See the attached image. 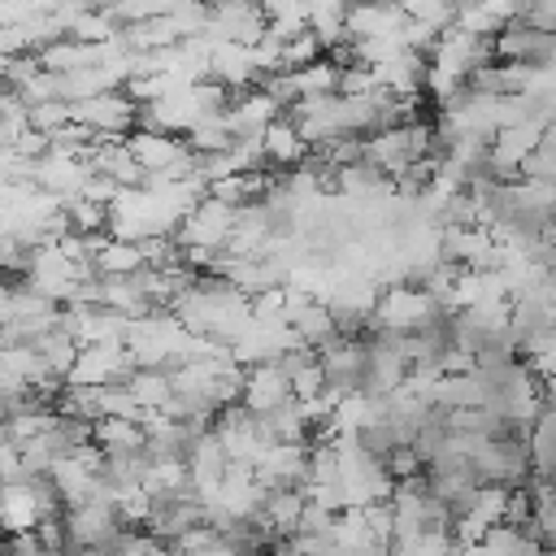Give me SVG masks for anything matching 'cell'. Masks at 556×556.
<instances>
[{
	"label": "cell",
	"instance_id": "cell-26",
	"mask_svg": "<svg viewBox=\"0 0 556 556\" xmlns=\"http://www.w3.org/2000/svg\"><path fill=\"white\" fill-rule=\"evenodd\" d=\"M113 513L122 526H148L152 517V495L143 486H117L113 491Z\"/></svg>",
	"mask_w": 556,
	"mask_h": 556
},
{
	"label": "cell",
	"instance_id": "cell-17",
	"mask_svg": "<svg viewBox=\"0 0 556 556\" xmlns=\"http://www.w3.org/2000/svg\"><path fill=\"white\" fill-rule=\"evenodd\" d=\"M143 421L139 417H96L91 421V443L104 452V456H130V452H143Z\"/></svg>",
	"mask_w": 556,
	"mask_h": 556
},
{
	"label": "cell",
	"instance_id": "cell-19",
	"mask_svg": "<svg viewBox=\"0 0 556 556\" xmlns=\"http://www.w3.org/2000/svg\"><path fill=\"white\" fill-rule=\"evenodd\" d=\"M339 61L330 52H321L317 61L300 65V70H287L291 74V87H295V100H308V96H334L339 91Z\"/></svg>",
	"mask_w": 556,
	"mask_h": 556
},
{
	"label": "cell",
	"instance_id": "cell-10",
	"mask_svg": "<svg viewBox=\"0 0 556 556\" xmlns=\"http://www.w3.org/2000/svg\"><path fill=\"white\" fill-rule=\"evenodd\" d=\"M256 482L265 491H278V486H304L308 482V443H269L256 465H252Z\"/></svg>",
	"mask_w": 556,
	"mask_h": 556
},
{
	"label": "cell",
	"instance_id": "cell-3",
	"mask_svg": "<svg viewBox=\"0 0 556 556\" xmlns=\"http://www.w3.org/2000/svg\"><path fill=\"white\" fill-rule=\"evenodd\" d=\"M230 222H235V208L222 204V200H213V195H204V200H195V204L178 217V226H174V243H178V248L222 252L226 239H230Z\"/></svg>",
	"mask_w": 556,
	"mask_h": 556
},
{
	"label": "cell",
	"instance_id": "cell-20",
	"mask_svg": "<svg viewBox=\"0 0 556 556\" xmlns=\"http://www.w3.org/2000/svg\"><path fill=\"white\" fill-rule=\"evenodd\" d=\"M126 391L135 395L139 413H165L169 400H174V382H169V369H135L126 378Z\"/></svg>",
	"mask_w": 556,
	"mask_h": 556
},
{
	"label": "cell",
	"instance_id": "cell-15",
	"mask_svg": "<svg viewBox=\"0 0 556 556\" xmlns=\"http://www.w3.org/2000/svg\"><path fill=\"white\" fill-rule=\"evenodd\" d=\"M287 326H291V330H295V339H300L304 348H313V352L339 334L334 313H330L321 300L300 295V291H291V304H287Z\"/></svg>",
	"mask_w": 556,
	"mask_h": 556
},
{
	"label": "cell",
	"instance_id": "cell-4",
	"mask_svg": "<svg viewBox=\"0 0 556 556\" xmlns=\"http://www.w3.org/2000/svg\"><path fill=\"white\" fill-rule=\"evenodd\" d=\"M135 374V356L126 343H83L65 382L70 387H104V382H126Z\"/></svg>",
	"mask_w": 556,
	"mask_h": 556
},
{
	"label": "cell",
	"instance_id": "cell-11",
	"mask_svg": "<svg viewBox=\"0 0 556 556\" xmlns=\"http://www.w3.org/2000/svg\"><path fill=\"white\" fill-rule=\"evenodd\" d=\"M208 78H217L226 91L256 87V78H261L256 48H252V43H239V39H217V43H208Z\"/></svg>",
	"mask_w": 556,
	"mask_h": 556
},
{
	"label": "cell",
	"instance_id": "cell-16",
	"mask_svg": "<svg viewBox=\"0 0 556 556\" xmlns=\"http://www.w3.org/2000/svg\"><path fill=\"white\" fill-rule=\"evenodd\" d=\"M261 152H265V165H269V169H291V165H300V161L308 156V143L300 139L295 122L282 113L278 122H269V126L261 130Z\"/></svg>",
	"mask_w": 556,
	"mask_h": 556
},
{
	"label": "cell",
	"instance_id": "cell-2",
	"mask_svg": "<svg viewBox=\"0 0 556 556\" xmlns=\"http://www.w3.org/2000/svg\"><path fill=\"white\" fill-rule=\"evenodd\" d=\"M70 117L78 126H87L91 135H117V139H126L135 130V122H139V104L126 96V87H113V91L74 100L70 104Z\"/></svg>",
	"mask_w": 556,
	"mask_h": 556
},
{
	"label": "cell",
	"instance_id": "cell-22",
	"mask_svg": "<svg viewBox=\"0 0 556 556\" xmlns=\"http://www.w3.org/2000/svg\"><path fill=\"white\" fill-rule=\"evenodd\" d=\"M169 552H174V556H239L235 543H230L222 530H213L208 521L182 530V534L169 543Z\"/></svg>",
	"mask_w": 556,
	"mask_h": 556
},
{
	"label": "cell",
	"instance_id": "cell-9",
	"mask_svg": "<svg viewBox=\"0 0 556 556\" xmlns=\"http://www.w3.org/2000/svg\"><path fill=\"white\" fill-rule=\"evenodd\" d=\"M87 174H91V165H87L83 148H78V152H70V148H48V152L35 161V187H43V191L56 195V200H74V195L83 191Z\"/></svg>",
	"mask_w": 556,
	"mask_h": 556
},
{
	"label": "cell",
	"instance_id": "cell-35",
	"mask_svg": "<svg viewBox=\"0 0 556 556\" xmlns=\"http://www.w3.org/2000/svg\"><path fill=\"white\" fill-rule=\"evenodd\" d=\"M169 556H174V552H169Z\"/></svg>",
	"mask_w": 556,
	"mask_h": 556
},
{
	"label": "cell",
	"instance_id": "cell-12",
	"mask_svg": "<svg viewBox=\"0 0 556 556\" xmlns=\"http://www.w3.org/2000/svg\"><path fill=\"white\" fill-rule=\"evenodd\" d=\"M83 156H87L91 174H104V178H113L117 187H143V169H139V161L130 156L126 139H117V135H96V139L83 148Z\"/></svg>",
	"mask_w": 556,
	"mask_h": 556
},
{
	"label": "cell",
	"instance_id": "cell-25",
	"mask_svg": "<svg viewBox=\"0 0 556 556\" xmlns=\"http://www.w3.org/2000/svg\"><path fill=\"white\" fill-rule=\"evenodd\" d=\"M65 222L74 235H109V208L104 204H91L83 195L65 200Z\"/></svg>",
	"mask_w": 556,
	"mask_h": 556
},
{
	"label": "cell",
	"instance_id": "cell-29",
	"mask_svg": "<svg viewBox=\"0 0 556 556\" xmlns=\"http://www.w3.org/2000/svg\"><path fill=\"white\" fill-rule=\"evenodd\" d=\"M287 378H291V395H295V400H317V395L326 391V374H321V365H317V352H313L300 369H291Z\"/></svg>",
	"mask_w": 556,
	"mask_h": 556
},
{
	"label": "cell",
	"instance_id": "cell-28",
	"mask_svg": "<svg viewBox=\"0 0 556 556\" xmlns=\"http://www.w3.org/2000/svg\"><path fill=\"white\" fill-rule=\"evenodd\" d=\"M395 4L404 9L408 22H426L434 30L452 26V17H456V0H395Z\"/></svg>",
	"mask_w": 556,
	"mask_h": 556
},
{
	"label": "cell",
	"instance_id": "cell-1",
	"mask_svg": "<svg viewBox=\"0 0 556 556\" xmlns=\"http://www.w3.org/2000/svg\"><path fill=\"white\" fill-rule=\"evenodd\" d=\"M439 313H447V308L421 282H387V287H378L365 334H413V330L430 326Z\"/></svg>",
	"mask_w": 556,
	"mask_h": 556
},
{
	"label": "cell",
	"instance_id": "cell-30",
	"mask_svg": "<svg viewBox=\"0 0 556 556\" xmlns=\"http://www.w3.org/2000/svg\"><path fill=\"white\" fill-rule=\"evenodd\" d=\"M26 113H30V126L43 130V135H52L65 122H74L70 117V100H39V104H26Z\"/></svg>",
	"mask_w": 556,
	"mask_h": 556
},
{
	"label": "cell",
	"instance_id": "cell-31",
	"mask_svg": "<svg viewBox=\"0 0 556 556\" xmlns=\"http://www.w3.org/2000/svg\"><path fill=\"white\" fill-rule=\"evenodd\" d=\"M521 22H530V26L556 35V0H530V4L521 9Z\"/></svg>",
	"mask_w": 556,
	"mask_h": 556
},
{
	"label": "cell",
	"instance_id": "cell-33",
	"mask_svg": "<svg viewBox=\"0 0 556 556\" xmlns=\"http://www.w3.org/2000/svg\"><path fill=\"white\" fill-rule=\"evenodd\" d=\"M456 556H504V552L491 547L486 539H478V543H469V547H456Z\"/></svg>",
	"mask_w": 556,
	"mask_h": 556
},
{
	"label": "cell",
	"instance_id": "cell-34",
	"mask_svg": "<svg viewBox=\"0 0 556 556\" xmlns=\"http://www.w3.org/2000/svg\"><path fill=\"white\" fill-rule=\"evenodd\" d=\"M0 556H9V547H4V543H0Z\"/></svg>",
	"mask_w": 556,
	"mask_h": 556
},
{
	"label": "cell",
	"instance_id": "cell-27",
	"mask_svg": "<svg viewBox=\"0 0 556 556\" xmlns=\"http://www.w3.org/2000/svg\"><path fill=\"white\" fill-rule=\"evenodd\" d=\"M321 52H326L321 39H317L313 30H300V35H291V39H282V48H278V70H300V65L317 61Z\"/></svg>",
	"mask_w": 556,
	"mask_h": 556
},
{
	"label": "cell",
	"instance_id": "cell-6",
	"mask_svg": "<svg viewBox=\"0 0 556 556\" xmlns=\"http://www.w3.org/2000/svg\"><path fill=\"white\" fill-rule=\"evenodd\" d=\"M495 61H521V65H556V35L539 30L530 22H504L500 35H491Z\"/></svg>",
	"mask_w": 556,
	"mask_h": 556
},
{
	"label": "cell",
	"instance_id": "cell-18",
	"mask_svg": "<svg viewBox=\"0 0 556 556\" xmlns=\"http://www.w3.org/2000/svg\"><path fill=\"white\" fill-rule=\"evenodd\" d=\"M91 265L100 278H130L143 269V248L135 239H117V235H104L91 252Z\"/></svg>",
	"mask_w": 556,
	"mask_h": 556
},
{
	"label": "cell",
	"instance_id": "cell-8",
	"mask_svg": "<svg viewBox=\"0 0 556 556\" xmlns=\"http://www.w3.org/2000/svg\"><path fill=\"white\" fill-rule=\"evenodd\" d=\"M222 117H226L235 139H261V130L282 117V104L261 87H243V91H230Z\"/></svg>",
	"mask_w": 556,
	"mask_h": 556
},
{
	"label": "cell",
	"instance_id": "cell-21",
	"mask_svg": "<svg viewBox=\"0 0 556 556\" xmlns=\"http://www.w3.org/2000/svg\"><path fill=\"white\" fill-rule=\"evenodd\" d=\"M30 343H35V352L43 356L48 374H56V378L65 382V374H70V365H74V356H78V339L56 321V326H48L43 334H35Z\"/></svg>",
	"mask_w": 556,
	"mask_h": 556
},
{
	"label": "cell",
	"instance_id": "cell-24",
	"mask_svg": "<svg viewBox=\"0 0 556 556\" xmlns=\"http://www.w3.org/2000/svg\"><path fill=\"white\" fill-rule=\"evenodd\" d=\"M387 552L391 556H456V543L447 530H417V534L391 539Z\"/></svg>",
	"mask_w": 556,
	"mask_h": 556
},
{
	"label": "cell",
	"instance_id": "cell-23",
	"mask_svg": "<svg viewBox=\"0 0 556 556\" xmlns=\"http://www.w3.org/2000/svg\"><path fill=\"white\" fill-rule=\"evenodd\" d=\"M261 13H265V30L278 39L308 30V4L304 0H261Z\"/></svg>",
	"mask_w": 556,
	"mask_h": 556
},
{
	"label": "cell",
	"instance_id": "cell-14",
	"mask_svg": "<svg viewBox=\"0 0 556 556\" xmlns=\"http://www.w3.org/2000/svg\"><path fill=\"white\" fill-rule=\"evenodd\" d=\"M282 400H291V378H287L274 361H265V365H248V369H243L239 404H243L248 413H269V408H278Z\"/></svg>",
	"mask_w": 556,
	"mask_h": 556
},
{
	"label": "cell",
	"instance_id": "cell-5",
	"mask_svg": "<svg viewBox=\"0 0 556 556\" xmlns=\"http://www.w3.org/2000/svg\"><path fill=\"white\" fill-rule=\"evenodd\" d=\"M365 334H334L330 343L317 348V365L326 374V391L334 395H348V391H361L365 382Z\"/></svg>",
	"mask_w": 556,
	"mask_h": 556
},
{
	"label": "cell",
	"instance_id": "cell-32",
	"mask_svg": "<svg viewBox=\"0 0 556 556\" xmlns=\"http://www.w3.org/2000/svg\"><path fill=\"white\" fill-rule=\"evenodd\" d=\"M482 9H491L500 22H517L521 17V0H482Z\"/></svg>",
	"mask_w": 556,
	"mask_h": 556
},
{
	"label": "cell",
	"instance_id": "cell-13",
	"mask_svg": "<svg viewBox=\"0 0 556 556\" xmlns=\"http://www.w3.org/2000/svg\"><path fill=\"white\" fill-rule=\"evenodd\" d=\"M404 9L395 4V0H352L348 4V17H343V26H348V43H356V39H382V35H400L404 30Z\"/></svg>",
	"mask_w": 556,
	"mask_h": 556
},
{
	"label": "cell",
	"instance_id": "cell-7",
	"mask_svg": "<svg viewBox=\"0 0 556 556\" xmlns=\"http://www.w3.org/2000/svg\"><path fill=\"white\" fill-rule=\"evenodd\" d=\"M65 517V534H70V547H109L113 543V534L122 530V521H117V513H113V500H104V495H96V500H87V504H74V508H65L61 513Z\"/></svg>",
	"mask_w": 556,
	"mask_h": 556
}]
</instances>
